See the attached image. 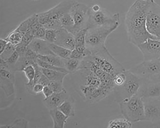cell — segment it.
Segmentation results:
<instances>
[{"label":"cell","mask_w":160,"mask_h":128,"mask_svg":"<svg viewBox=\"0 0 160 128\" xmlns=\"http://www.w3.org/2000/svg\"><path fill=\"white\" fill-rule=\"evenodd\" d=\"M151 1L136 0L126 15L125 24L128 41L136 47L149 38L157 40L148 32L146 27V11Z\"/></svg>","instance_id":"obj_1"},{"label":"cell","mask_w":160,"mask_h":128,"mask_svg":"<svg viewBox=\"0 0 160 128\" xmlns=\"http://www.w3.org/2000/svg\"><path fill=\"white\" fill-rule=\"evenodd\" d=\"M121 16L118 12L112 14L98 5L90 7L86 29L119 27Z\"/></svg>","instance_id":"obj_2"},{"label":"cell","mask_w":160,"mask_h":128,"mask_svg":"<svg viewBox=\"0 0 160 128\" xmlns=\"http://www.w3.org/2000/svg\"><path fill=\"white\" fill-rule=\"evenodd\" d=\"M124 72V82L121 85L115 86L114 89L115 100L118 104L136 94L142 82V79L129 70H126Z\"/></svg>","instance_id":"obj_3"},{"label":"cell","mask_w":160,"mask_h":128,"mask_svg":"<svg viewBox=\"0 0 160 128\" xmlns=\"http://www.w3.org/2000/svg\"><path fill=\"white\" fill-rule=\"evenodd\" d=\"M118 27H100L87 29L86 46L91 54L106 48L105 43L108 37Z\"/></svg>","instance_id":"obj_4"},{"label":"cell","mask_w":160,"mask_h":128,"mask_svg":"<svg viewBox=\"0 0 160 128\" xmlns=\"http://www.w3.org/2000/svg\"><path fill=\"white\" fill-rule=\"evenodd\" d=\"M119 104L124 117L132 123L145 121L143 102L137 94Z\"/></svg>","instance_id":"obj_5"},{"label":"cell","mask_w":160,"mask_h":128,"mask_svg":"<svg viewBox=\"0 0 160 128\" xmlns=\"http://www.w3.org/2000/svg\"><path fill=\"white\" fill-rule=\"evenodd\" d=\"M88 56L102 70L114 76L126 70L122 64L112 56L106 48Z\"/></svg>","instance_id":"obj_6"},{"label":"cell","mask_w":160,"mask_h":128,"mask_svg":"<svg viewBox=\"0 0 160 128\" xmlns=\"http://www.w3.org/2000/svg\"><path fill=\"white\" fill-rule=\"evenodd\" d=\"M146 27L148 32L160 40V6L151 1L146 11Z\"/></svg>","instance_id":"obj_7"},{"label":"cell","mask_w":160,"mask_h":128,"mask_svg":"<svg viewBox=\"0 0 160 128\" xmlns=\"http://www.w3.org/2000/svg\"><path fill=\"white\" fill-rule=\"evenodd\" d=\"M129 70L143 80L158 77L160 76V58L144 60Z\"/></svg>","instance_id":"obj_8"},{"label":"cell","mask_w":160,"mask_h":128,"mask_svg":"<svg viewBox=\"0 0 160 128\" xmlns=\"http://www.w3.org/2000/svg\"><path fill=\"white\" fill-rule=\"evenodd\" d=\"M90 7L83 3L77 2L71 11L74 22L72 33L74 36L79 31L86 29Z\"/></svg>","instance_id":"obj_9"},{"label":"cell","mask_w":160,"mask_h":128,"mask_svg":"<svg viewBox=\"0 0 160 128\" xmlns=\"http://www.w3.org/2000/svg\"><path fill=\"white\" fill-rule=\"evenodd\" d=\"M145 121L155 123L160 121V100L159 97L142 98Z\"/></svg>","instance_id":"obj_10"},{"label":"cell","mask_w":160,"mask_h":128,"mask_svg":"<svg viewBox=\"0 0 160 128\" xmlns=\"http://www.w3.org/2000/svg\"><path fill=\"white\" fill-rule=\"evenodd\" d=\"M137 47L141 52L144 61L160 58V40L149 38Z\"/></svg>","instance_id":"obj_11"},{"label":"cell","mask_w":160,"mask_h":128,"mask_svg":"<svg viewBox=\"0 0 160 128\" xmlns=\"http://www.w3.org/2000/svg\"><path fill=\"white\" fill-rule=\"evenodd\" d=\"M142 98H155L160 96V76L149 79H142L137 93Z\"/></svg>","instance_id":"obj_12"},{"label":"cell","mask_w":160,"mask_h":128,"mask_svg":"<svg viewBox=\"0 0 160 128\" xmlns=\"http://www.w3.org/2000/svg\"><path fill=\"white\" fill-rule=\"evenodd\" d=\"M79 91L87 103H96L108 96V95L101 87H95L79 85Z\"/></svg>","instance_id":"obj_13"},{"label":"cell","mask_w":160,"mask_h":128,"mask_svg":"<svg viewBox=\"0 0 160 128\" xmlns=\"http://www.w3.org/2000/svg\"><path fill=\"white\" fill-rule=\"evenodd\" d=\"M15 77L14 72L7 70H0V87L7 96L15 92Z\"/></svg>","instance_id":"obj_14"},{"label":"cell","mask_w":160,"mask_h":128,"mask_svg":"<svg viewBox=\"0 0 160 128\" xmlns=\"http://www.w3.org/2000/svg\"><path fill=\"white\" fill-rule=\"evenodd\" d=\"M76 2L75 0H64L55 7L46 11L50 21L59 20L63 15L70 12Z\"/></svg>","instance_id":"obj_15"},{"label":"cell","mask_w":160,"mask_h":128,"mask_svg":"<svg viewBox=\"0 0 160 128\" xmlns=\"http://www.w3.org/2000/svg\"><path fill=\"white\" fill-rule=\"evenodd\" d=\"M54 43L72 51L75 46L74 36L68 30L62 28L58 31Z\"/></svg>","instance_id":"obj_16"},{"label":"cell","mask_w":160,"mask_h":128,"mask_svg":"<svg viewBox=\"0 0 160 128\" xmlns=\"http://www.w3.org/2000/svg\"><path fill=\"white\" fill-rule=\"evenodd\" d=\"M69 98V95L65 89L60 93H53L48 98L44 99V102L45 106L50 110L58 108Z\"/></svg>","instance_id":"obj_17"},{"label":"cell","mask_w":160,"mask_h":128,"mask_svg":"<svg viewBox=\"0 0 160 128\" xmlns=\"http://www.w3.org/2000/svg\"><path fill=\"white\" fill-rule=\"evenodd\" d=\"M28 47L38 55H55L50 49L48 42L45 40L34 38Z\"/></svg>","instance_id":"obj_18"},{"label":"cell","mask_w":160,"mask_h":128,"mask_svg":"<svg viewBox=\"0 0 160 128\" xmlns=\"http://www.w3.org/2000/svg\"><path fill=\"white\" fill-rule=\"evenodd\" d=\"M49 114L53 123V128H63L69 117L58 108L49 110Z\"/></svg>","instance_id":"obj_19"},{"label":"cell","mask_w":160,"mask_h":128,"mask_svg":"<svg viewBox=\"0 0 160 128\" xmlns=\"http://www.w3.org/2000/svg\"><path fill=\"white\" fill-rule=\"evenodd\" d=\"M38 58L52 65L58 67L65 68V60L60 58L56 55H38Z\"/></svg>","instance_id":"obj_20"},{"label":"cell","mask_w":160,"mask_h":128,"mask_svg":"<svg viewBox=\"0 0 160 128\" xmlns=\"http://www.w3.org/2000/svg\"><path fill=\"white\" fill-rule=\"evenodd\" d=\"M48 43L49 48L55 55L65 60L70 58L71 50L54 43Z\"/></svg>","instance_id":"obj_21"},{"label":"cell","mask_w":160,"mask_h":128,"mask_svg":"<svg viewBox=\"0 0 160 128\" xmlns=\"http://www.w3.org/2000/svg\"><path fill=\"white\" fill-rule=\"evenodd\" d=\"M42 72L50 81H56L63 82L65 76L68 73L55 70L47 69L42 68Z\"/></svg>","instance_id":"obj_22"},{"label":"cell","mask_w":160,"mask_h":128,"mask_svg":"<svg viewBox=\"0 0 160 128\" xmlns=\"http://www.w3.org/2000/svg\"><path fill=\"white\" fill-rule=\"evenodd\" d=\"M22 71L24 73L26 77L28 80V82L26 84L28 90L30 92H33V81L35 73L34 67L33 65H29L24 68Z\"/></svg>","instance_id":"obj_23"},{"label":"cell","mask_w":160,"mask_h":128,"mask_svg":"<svg viewBox=\"0 0 160 128\" xmlns=\"http://www.w3.org/2000/svg\"><path fill=\"white\" fill-rule=\"evenodd\" d=\"M69 99L64 102L58 109L69 117L75 116V111L73 100L71 101Z\"/></svg>","instance_id":"obj_24"},{"label":"cell","mask_w":160,"mask_h":128,"mask_svg":"<svg viewBox=\"0 0 160 128\" xmlns=\"http://www.w3.org/2000/svg\"><path fill=\"white\" fill-rule=\"evenodd\" d=\"M59 20L62 28L72 33L74 27V22L71 12L63 15Z\"/></svg>","instance_id":"obj_25"},{"label":"cell","mask_w":160,"mask_h":128,"mask_svg":"<svg viewBox=\"0 0 160 128\" xmlns=\"http://www.w3.org/2000/svg\"><path fill=\"white\" fill-rule=\"evenodd\" d=\"M132 122L124 117L117 118L110 121L108 124V128H127L132 126Z\"/></svg>","instance_id":"obj_26"},{"label":"cell","mask_w":160,"mask_h":128,"mask_svg":"<svg viewBox=\"0 0 160 128\" xmlns=\"http://www.w3.org/2000/svg\"><path fill=\"white\" fill-rule=\"evenodd\" d=\"M82 60L70 58L65 60V68L69 73H74L79 69Z\"/></svg>","instance_id":"obj_27"},{"label":"cell","mask_w":160,"mask_h":128,"mask_svg":"<svg viewBox=\"0 0 160 128\" xmlns=\"http://www.w3.org/2000/svg\"><path fill=\"white\" fill-rule=\"evenodd\" d=\"M23 35L17 29L10 33L5 39L15 47L21 42Z\"/></svg>","instance_id":"obj_28"},{"label":"cell","mask_w":160,"mask_h":128,"mask_svg":"<svg viewBox=\"0 0 160 128\" xmlns=\"http://www.w3.org/2000/svg\"><path fill=\"white\" fill-rule=\"evenodd\" d=\"M37 63L38 65L42 68L47 69L55 70L65 73H69L65 68L58 67L48 63L38 58Z\"/></svg>","instance_id":"obj_29"},{"label":"cell","mask_w":160,"mask_h":128,"mask_svg":"<svg viewBox=\"0 0 160 128\" xmlns=\"http://www.w3.org/2000/svg\"><path fill=\"white\" fill-rule=\"evenodd\" d=\"M28 125L27 121L24 119H18L16 120L9 125H1L0 128H22L28 127Z\"/></svg>","instance_id":"obj_30"},{"label":"cell","mask_w":160,"mask_h":128,"mask_svg":"<svg viewBox=\"0 0 160 128\" xmlns=\"http://www.w3.org/2000/svg\"><path fill=\"white\" fill-rule=\"evenodd\" d=\"M87 30V29H83L79 31L74 35L75 46L86 45V38Z\"/></svg>","instance_id":"obj_31"},{"label":"cell","mask_w":160,"mask_h":128,"mask_svg":"<svg viewBox=\"0 0 160 128\" xmlns=\"http://www.w3.org/2000/svg\"><path fill=\"white\" fill-rule=\"evenodd\" d=\"M63 82L56 81H50L48 86L54 93H58L65 89L64 88Z\"/></svg>","instance_id":"obj_32"},{"label":"cell","mask_w":160,"mask_h":128,"mask_svg":"<svg viewBox=\"0 0 160 128\" xmlns=\"http://www.w3.org/2000/svg\"><path fill=\"white\" fill-rule=\"evenodd\" d=\"M58 30L46 29L45 40L50 43H55L56 40Z\"/></svg>","instance_id":"obj_33"},{"label":"cell","mask_w":160,"mask_h":128,"mask_svg":"<svg viewBox=\"0 0 160 128\" xmlns=\"http://www.w3.org/2000/svg\"><path fill=\"white\" fill-rule=\"evenodd\" d=\"M15 50V47L8 42L4 52L2 55H0L1 58L6 61Z\"/></svg>","instance_id":"obj_34"},{"label":"cell","mask_w":160,"mask_h":128,"mask_svg":"<svg viewBox=\"0 0 160 128\" xmlns=\"http://www.w3.org/2000/svg\"><path fill=\"white\" fill-rule=\"evenodd\" d=\"M46 29L59 30L62 28L60 20L50 21L48 23L44 26Z\"/></svg>","instance_id":"obj_35"},{"label":"cell","mask_w":160,"mask_h":128,"mask_svg":"<svg viewBox=\"0 0 160 128\" xmlns=\"http://www.w3.org/2000/svg\"><path fill=\"white\" fill-rule=\"evenodd\" d=\"M38 55L34 51L28 47L27 50L24 57L26 59L37 63Z\"/></svg>","instance_id":"obj_36"},{"label":"cell","mask_w":160,"mask_h":128,"mask_svg":"<svg viewBox=\"0 0 160 128\" xmlns=\"http://www.w3.org/2000/svg\"><path fill=\"white\" fill-rule=\"evenodd\" d=\"M124 72L118 74L114 76L115 86H119L123 84L126 79V76Z\"/></svg>","instance_id":"obj_37"},{"label":"cell","mask_w":160,"mask_h":128,"mask_svg":"<svg viewBox=\"0 0 160 128\" xmlns=\"http://www.w3.org/2000/svg\"><path fill=\"white\" fill-rule=\"evenodd\" d=\"M46 30L45 27L41 25L35 33L34 35V38L45 40Z\"/></svg>","instance_id":"obj_38"},{"label":"cell","mask_w":160,"mask_h":128,"mask_svg":"<svg viewBox=\"0 0 160 128\" xmlns=\"http://www.w3.org/2000/svg\"><path fill=\"white\" fill-rule=\"evenodd\" d=\"M28 47L20 43L15 47V50L19 54L20 57H24Z\"/></svg>","instance_id":"obj_39"},{"label":"cell","mask_w":160,"mask_h":128,"mask_svg":"<svg viewBox=\"0 0 160 128\" xmlns=\"http://www.w3.org/2000/svg\"><path fill=\"white\" fill-rule=\"evenodd\" d=\"M85 57L83 55L78 53L75 48L71 51L70 58L82 60Z\"/></svg>","instance_id":"obj_40"},{"label":"cell","mask_w":160,"mask_h":128,"mask_svg":"<svg viewBox=\"0 0 160 128\" xmlns=\"http://www.w3.org/2000/svg\"><path fill=\"white\" fill-rule=\"evenodd\" d=\"M42 93L45 96V99H46L52 95L54 92L49 86H47L44 87Z\"/></svg>","instance_id":"obj_41"},{"label":"cell","mask_w":160,"mask_h":128,"mask_svg":"<svg viewBox=\"0 0 160 128\" xmlns=\"http://www.w3.org/2000/svg\"><path fill=\"white\" fill-rule=\"evenodd\" d=\"M50 81L49 80L44 74H43L37 83L41 84L44 86H48Z\"/></svg>","instance_id":"obj_42"},{"label":"cell","mask_w":160,"mask_h":128,"mask_svg":"<svg viewBox=\"0 0 160 128\" xmlns=\"http://www.w3.org/2000/svg\"><path fill=\"white\" fill-rule=\"evenodd\" d=\"M44 86L42 85L37 83L35 84L33 88V91L35 94H39L42 92Z\"/></svg>","instance_id":"obj_43"},{"label":"cell","mask_w":160,"mask_h":128,"mask_svg":"<svg viewBox=\"0 0 160 128\" xmlns=\"http://www.w3.org/2000/svg\"><path fill=\"white\" fill-rule=\"evenodd\" d=\"M8 43L5 39H0V55H2L6 48Z\"/></svg>","instance_id":"obj_44"},{"label":"cell","mask_w":160,"mask_h":128,"mask_svg":"<svg viewBox=\"0 0 160 128\" xmlns=\"http://www.w3.org/2000/svg\"><path fill=\"white\" fill-rule=\"evenodd\" d=\"M0 69L9 71V67L6 61L2 58L0 59Z\"/></svg>","instance_id":"obj_45"},{"label":"cell","mask_w":160,"mask_h":128,"mask_svg":"<svg viewBox=\"0 0 160 128\" xmlns=\"http://www.w3.org/2000/svg\"><path fill=\"white\" fill-rule=\"evenodd\" d=\"M33 1H38V0H33Z\"/></svg>","instance_id":"obj_46"},{"label":"cell","mask_w":160,"mask_h":128,"mask_svg":"<svg viewBox=\"0 0 160 128\" xmlns=\"http://www.w3.org/2000/svg\"><path fill=\"white\" fill-rule=\"evenodd\" d=\"M159 99H160V96L159 97Z\"/></svg>","instance_id":"obj_47"}]
</instances>
